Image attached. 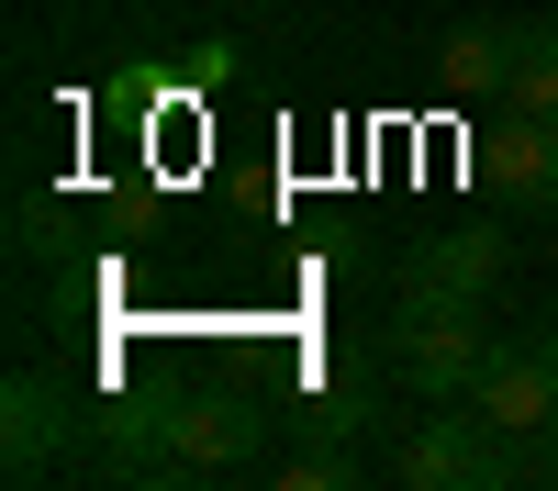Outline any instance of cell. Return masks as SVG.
<instances>
[{
    "label": "cell",
    "mask_w": 558,
    "mask_h": 491,
    "mask_svg": "<svg viewBox=\"0 0 558 491\" xmlns=\"http://www.w3.org/2000/svg\"><path fill=\"white\" fill-rule=\"evenodd\" d=\"M146 435H157V458H168V469L213 480V469H246L268 425H257V402H246V391H213V380H157Z\"/></svg>",
    "instance_id": "6da1fadb"
},
{
    "label": "cell",
    "mask_w": 558,
    "mask_h": 491,
    "mask_svg": "<svg viewBox=\"0 0 558 491\" xmlns=\"http://www.w3.org/2000/svg\"><path fill=\"white\" fill-rule=\"evenodd\" d=\"M391 469H402L413 491H502V480L525 469V446L502 435L481 402H447V414H425V425L402 435V458H391Z\"/></svg>",
    "instance_id": "7a4b0ae2"
},
{
    "label": "cell",
    "mask_w": 558,
    "mask_h": 491,
    "mask_svg": "<svg viewBox=\"0 0 558 491\" xmlns=\"http://www.w3.org/2000/svg\"><path fill=\"white\" fill-rule=\"evenodd\" d=\"M391 346H402V369L425 380L436 402H470L481 357H492V324H481V302H436V291H402V312H391Z\"/></svg>",
    "instance_id": "3957f363"
},
{
    "label": "cell",
    "mask_w": 558,
    "mask_h": 491,
    "mask_svg": "<svg viewBox=\"0 0 558 491\" xmlns=\"http://www.w3.org/2000/svg\"><path fill=\"white\" fill-rule=\"evenodd\" d=\"M470 402H481V414H492L502 435H536V425H558V324H536V335H514V346L492 335V357H481Z\"/></svg>",
    "instance_id": "277c9868"
},
{
    "label": "cell",
    "mask_w": 558,
    "mask_h": 491,
    "mask_svg": "<svg viewBox=\"0 0 558 491\" xmlns=\"http://www.w3.org/2000/svg\"><path fill=\"white\" fill-rule=\"evenodd\" d=\"M481 157H492L481 179H492L514 212H558V112H502Z\"/></svg>",
    "instance_id": "5b68a950"
},
{
    "label": "cell",
    "mask_w": 558,
    "mask_h": 491,
    "mask_svg": "<svg viewBox=\"0 0 558 491\" xmlns=\"http://www.w3.org/2000/svg\"><path fill=\"white\" fill-rule=\"evenodd\" d=\"M57 446H68V391L45 380V369H12V380H0V469H12V480H45V469H57Z\"/></svg>",
    "instance_id": "8992f818"
},
{
    "label": "cell",
    "mask_w": 558,
    "mask_h": 491,
    "mask_svg": "<svg viewBox=\"0 0 558 491\" xmlns=\"http://www.w3.org/2000/svg\"><path fill=\"white\" fill-rule=\"evenodd\" d=\"M502 57H514V23H492V12L447 23L436 34V89L447 101H502Z\"/></svg>",
    "instance_id": "52a82bcc"
},
{
    "label": "cell",
    "mask_w": 558,
    "mask_h": 491,
    "mask_svg": "<svg viewBox=\"0 0 558 491\" xmlns=\"http://www.w3.org/2000/svg\"><path fill=\"white\" fill-rule=\"evenodd\" d=\"M402 291H436V302H492L502 291V246L492 235H447V246H425L413 257V280Z\"/></svg>",
    "instance_id": "ba28073f"
},
{
    "label": "cell",
    "mask_w": 558,
    "mask_h": 491,
    "mask_svg": "<svg viewBox=\"0 0 558 491\" xmlns=\"http://www.w3.org/2000/svg\"><path fill=\"white\" fill-rule=\"evenodd\" d=\"M502 112H558V23H514V57H502Z\"/></svg>",
    "instance_id": "9c48e42d"
},
{
    "label": "cell",
    "mask_w": 558,
    "mask_h": 491,
    "mask_svg": "<svg viewBox=\"0 0 558 491\" xmlns=\"http://www.w3.org/2000/svg\"><path fill=\"white\" fill-rule=\"evenodd\" d=\"M357 458H347V435H302L291 458H279V491H347Z\"/></svg>",
    "instance_id": "30bf717a"
},
{
    "label": "cell",
    "mask_w": 558,
    "mask_h": 491,
    "mask_svg": "<svg viewBox=\"0 0 558 491\" xmlns=\"http://www.w3.org/2000/svg\"><path fill=\"white\" fill-rule=\"evenodd\" d=\"M213 12H246V0H213Z\"/></svg>",
    "instance_id": "8fae6325"
}]
</instances>
